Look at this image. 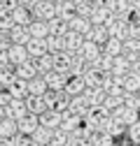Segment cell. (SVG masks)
<instances>
[{
    "label": "cell",
    "mask_w": 140,
    "mask_h": 146,
    "mask_svg": "<svg viewBox=\"0 0 140 146\" xmlns=\"http://www.w3.org/2000/svg\"><path fill=\"white\" fill-rule=\"evenodd\" d=\"M65 93L73 98V95H79L86 90V84H84V77H68V84H65Z\"/></svg>",
    "instance_id": "25"
},
{
    "label": "cell",
    "mask_w": 140,
    "mask_h": 146,
    "mask_svg": "<svg viewBox=\"0 0 140 146\" xmlns=\"http://www.w3.org/2000/svg\"><path fill=\"white\" fill-rule=\"evenodd\" d=\"M91 12H94V3H91V0H86V3H79V5H77V16H84V19H89Z\"/></svg>",
    "instance_id": "44"
},
{
    "label": "cell",
    "mask_w": 140,
    "mask_h": 146,
    "mask_svg": "<svg viewBox=\"0 0 140 146\" xmlns=\"http://www.w3.org/2000/svg\"><path fill=\"white\" fill-rule=\"evenodd\" d=\"M12 102V95L7 93V90H0V107H7Z\"/></svg>",
    "instance_id": "50"
},
{
    "label": "cell",
    "mask_w": 140,
    "mask_h": 146,
    "mask_svg": "<svg viewBox=\"0 0 140 146\" xmlns=\"http://www.w3.org/2000/svg\"><path fill=\"white\" fill-rule=\"evenodd\" d=\"M7 93H9L12 98H16V100L28 98V81H26V79H21V77H16V79L7 86Z\"/></svg>",
    "instance_id": "17"
},
{
    "label": "cell",
    "mask_w": 140,
    "mask_h": 146,
    "mask_svg": "<svg viewBox=\"0 0 140 146\" xmlns=\"http://www.w3.org/2000/svg\"><path fill=\"white\" fill-rule=\"evenodd\" d=\"M84 42H86L84 35H79V33H75V30H70V33L65 35V51L70 53V56H79Z\"/></svg>",
    "instance_id": "5"
},
{
    "label": "cell",
    "mask_w": 140,
    "mask_h": 146,
    "mask_svg": "<svg viewBox=\"0 0 140 146\" xmlns=\"http://www.w3.org/2000/svg\"><path fill=\"white\" fill-rule=\"evenodd\" d=\"M28 30H30V37H40V40H47L51 30H49V21H42V19H33L28 23Z\"/></svg>",
    "instance_id": "14"
},
{
    "label": "cell",
    "mask_w": 140,
    "mask_h": 146,
    "mask_svg": "<svg viewBox=\"0 0 140 146\" xmlns=\"http://www.w3.org/2000/svg\"><path fill=\"white\" fill-rule=\"evenodd\" d=\"M84 95H86V100H89L91 107H98V104L105 102V98H108V90H105L103 86H98V88H86Z\"/></svg>",
    "instance_id": "22"
},
{
    "label": "cell",
    "mask_w": 140,
    "mask_h": 146,
    "mask_svg": "<svg viewBox=\"0 0 140 146\" xmlns=\"http://www.w3.org/2000/svg\"><path fill=\"white\" fill-rule=\"evenodd\" d=\"M68 146H91V144H89V141H84V139H73V137H70Z\"/></svg>",
    "instance_id": "52"
},
{
    "label": "cell",
    "mask_w": 140,
    "mask_h": 146,
    "mask_svg": "<svg viewBox=\"0 0 140 146\" xmlns=\"http://www.w3.org/2000/svg\"><path fill=\"white\" fill-rule=\"evenodd\" d=\"M47 46H49V53L65 51V37H59V35H49V37H47Z\"/></svg>",
    "instance_id": "41"
},
{
    "label": "cell",
    "mask_w": 140,
    "mask_h": 146,
    "mask_svg": "<svg viewBox=\"0 0 140 146\" xmlns=\"http://www.w3.org/2000/svg\"><path fill=\"white\" fill-rule=\"evenodd\" d=\"M5 118V107H0V121Z\"/></svg>",
    "instance_id": "56"
},
{
    "label": "cell",
    "mask_w": 140,
    "mask_h": 146,
    "mask_svg": "<svg viewBox=\"0 0 140 146\" xmlns=\"http://www.w3.org/2000/svg\"><path fill=\"white\" fill-rule=\"evenodd\" d=\"M129 139L133 141V144H140V121H135L133 125H129Z\"/></svg>",
    "instance_id": "47"
},
{
    "label": "cell",
    "mask_w": 140,
    "mask_h": 146,
    "mask_svg": "<svg viewBox=\"0 0 140 146\" xmlns=\"http://www.w3.org/2000/svg\"><path fill=\"white\" fill-rule=\"evenodd\" d=\"M70 30H75L79 35H86L91 30V21L89 19H84V16H75L73 21H70Z\"/></svg>",
    "instance_id": "35"
},
{
    "label": "cell",
    "mask_w": 140,
    "mask_h": 146,
    "mask_svg": "<svg viewBox=\"0 0 140 146\" xmlns=\"http://www.w3.org/2000/svg\"><path fill=\"white\" fill-rule=\"evenodd\" d=\"M30 58H40V56H47L49 53V46H47V40H40V37H30L28 44H26Z\"/></svg>",
    "instance_id": "15"
},
{
    "label": "cell",
    "mask_w": 140,
    "mask_h": 146,
    "mask_svg": "<svg viewBox=\"0 0 140 146\" xmlns=\"http://www.w3.org/2000/svg\"><path fill=\"white\" fill-rule=\"evenodd\" d=\"M68 77L70 74H63V72H56V70H51L44 74V81L49 86V90H63L65 84H68Z\"/></svg>",
    "instance_id": "10"
},
{
    "label": "cell",
    "mask_w": 140,
    "mask_h": 146,
    "mask_svg": "<svg viewBox=\"0 0 140 146\" xmlns=\"http://www.w3.org/2000/svg\"><path fill=\"white\" fill-rule=\"evenodd\" d=\"M131 23L129 21H119V19H114V21H110L108 23V33H110V37H117V40H129L131 37V28H129Z\"/></svg>",
    "instance_id": "4"
},
{
    "label": "cell",
    "mask_w": 140,
    "mask_h": 146,
    "mask_svg": "<svg viewBox=\"0 0 140 146\" xmlns=\"http://www.w3.org/2000/svg\"><path fill=\"white\" fill-rule=\"evenodd\" d=\"M54 56V70L56 72H63V74H70V63H73V56L68 51H56L51 53Z\"/></svg>",
    "instance_id": "19"
},
{
    "label": "cell",
    "mask_w": 140,
    "mask_h": 146,
    "mask_svg": "<svg viewBox=\"0 0 140 146\" xmlns=\"http://www.w3.org/2000/svg\"><path fill=\"white\" fill-rule=\"evenodd\" d=\"M33 65H35V70H38V74H47V72H51L54 70V56L51 53H47V56H40V58H33Z\"/></svg>",
    "instance_id": "27"
},
{
    "label": "cell",
    "mask_w": 140,
    "mask_h": 146,
    "mask_svg": "<svg viewBox=\"0 0 140 146\" xmlns=\"http://www.w3.org/2000/svg\"><path fill=\"white\" fill-rule=\"evenodd\" d=\"M19 135V127H16L14 118H3L0 121V137H16Z\"/></svg>",
    "instance_id": "34"
},
{
    "label": "cell",
    "mask_w": 140,
    "mask_h": 146,
    "mask_svg": "<svg viewBox=\"0 0 140 146\" xmlns=\"http://www.w3.org/2000/svg\"><path fill=\"white\" fill-rule=\"evenodd\" d=\"M112 146H114V144H112Z\"/></svg>",
    "instance_id": "59"
},
{
    "label": "cell",
    "mask_w": 140,
    "mask_h": 146,
    "mask_svg": "<svg viewBox=\"0 0 140 146\" xmlns=\"http://www.w3.org/2000/svg\"><path fill=\"white\" fill-rule=\"evenodd\" d=\"M14 144H16V146H38L35 139H33V135H21V132L14 137Z\"/></svg>",
    "instance_id": "46"
},
{
    "label": "cell",
    "mask_w": 140,
    "mask_h": 146,
    "mask_svg": "<svg viewBox=\"0 0 140 146\" xmlns=\"http://www.w3.org/2000/svg\"><path fill=\"white\" fill-rule=\"evenodd\" d=\"M33 16L35 19H42V21H51L56 16V5L54 3H47V0H42L40 5L33 7Z\"/></svg>",
    "instance_id": "11"
},
{
    "label": "cell",
    "mask_w": 140,
    "mask_h": 146,
    "mask_svg": "<svg viewBox=\"0 0 140 146\" xmlns=\"http://www.w3.org/2000/svg\"><path fill=\"white\" fill-rule=\"evenodd\" d=\"M19 5H21V0H0V7L7 9V12H14Z\"/></svg>",
    "instance_id": "49"
},
{
    "label": "cell",
    "mask_w": 140,
    "mask_h": 146,
    "mask_svg": "<svg viewBox=\"0 0 140 146\" xmlns=\"http://www.w3.org/2000/svg\"><path fill=\"white\" fill-rule=\"evenodd\" d=\"M56 16L70 23L77 16V5L73 3V0H59V3H56Z\"/></svg>",
    "instance_id": "7"
},
{
    "label": "cell",
    "mask_w": 140,
    "mask_h": 146,
    "mask_svg": "<svg viewBox=\"0 0 140 146\" xmlns=\"http://www.w3.org/2000/svg\"><path fill=\"white\" fill-rule=\"evenodd\" d=\"M131 60L124 56V53H121V56H114L112 58V72L110 74H114V77H126L129 72H131Z\"/></svg>",
    "instance_id": "16"
},
{
    "label": "cell",
    "mask_w": 140,
    "mask_h": 146,
    "mask_svg": "<svg viewBox=\"0 0 140 146\" xmlns=\"http://www.w3.org/2000/svg\"><path fill=\"white\" fill-rule=\"evenodd\" d=\"M82 116H75V114H63V123H61V130H65L68 135H73V130L79 125Z\"/></svg>",
    "instance_id": "38"
},
{
    "label": "cell",
    "mask_w": 140,
    "mask_h": 146,
    "mask_svg": "<svg viewBox=\"0 0 140 146\" xmlns=\"http://www.w3.org/2000/svg\"><path fill=\"white\" fill-rule=\"evenodd\" d=\"M47 90H49V86L42 74H35L33 79H28V95H44Z\"/></svg>",
    "instance_id": "21"
},
{
    "label": "cell",
    "mask_w": 140,
    "mask_h": 146,
    "mask_svg": "<svg viewBox=\"0 0 140 146\" xmlns=\"http://www.w3.org/2000/svg\"><path fill=\"white\" fill-rule=\"evenodd\" d=\"M61 123H63V114L54 111V109H47L44 114H40V125H42V127L56 130V127H61Z\"/></svg>",
    "instance_id": "12"
},
{
    "label": "cell",
    "mask_w": 140,
    "mask_h": 146,
    "mask_svg": "<svg viewBox=\"0 0 140 146\" xmlns=\"http://www.w3.org/2000/svg\"><path fill=\"white\" fill-rule=\"evenodd\" d=\"M28 114V107H26V98L24 100H16L12 98V102L5 107V118H14V121H19Z\"/></svg>",
    "instance_id": "3"
},
{
    "label": "cell",
    "mask_w": 140,
    "mask_h": 146,
    "mask_svg": "<svg viewBox=\"0 0 140 146\" xmlns=\"http://www.w3.org/2000/svg\"><path fill=\"white\" fill-rule=\"evenodd\" d=\"M131 5H133V9H135V14H140V0H131Z\"/></svg>",
    "instance_id": "55"
},
{
    "label": "cell",
    "mask_w": 140,
    "mask_h": 146,
    "mask_svg": "<svg viewBox=\"0 0 140 146\" xmlns=\"http://www.w3.org/2000/svg\"><path fill=\"white\" fill-rule=\"evenodd\" d=\"M12 14H14V23H16V26H28V23L35 19V16H33V9L26 7V5H19Z\"/></svg>",
    "instance_id": "23"
},
{
    "label": "cell",
    "mask_w": 140,
    "mask_h": 146,
    "mask_svg": "<svg viewBox=\"0 0 140 146\" xmlns=\"http://www.w3.org/2000/svg\"><path fill=\"white\" fill-rule=\"evenodd\" d=\"M124 56H126L131 63L140 60V40H133V37H129V40L124 42Z\"/></svg>",
    "instance_id": "28"
},
{
    "label": "cell",
    "mask_w": 140,
    "mask_h": 146,
    "mask_svg": "<svg viewBox=\"0 0 140 146\" xmlns=\"http://www.w3.org/2000/svg\"><path fill=\"white\" fill-rule=\"evenodd\" d=\"M124 104L133 107V109H140V90H138V93H126L124 95Z\"/></svg>",
    "instance_id": "45"
},
{
    "label": "cell",
    "mask_w": 140,
    "mask_h": 146,
    "mask_svg": "<svg viewBox=\"0 0 140 146\" xmlns=\"http://www.w3.org/2000/svg\"><path fill=\"white\" fill-rule=\"evenodd\" d=\"M49 30H51V35L65 37V35L70 33V23H68V21H63V19H59V16H54V19L49 21Z\"/></svg>",
    "instance_id": "31"
},
{
    "label": "cell",
    "mask_w": 140,
    "mask_h": 146,
    "mask_svg": "<svg viewBox=\"0 0 140 146\" xmlns=\"http://www.w3.org/2000/svg\"><path fill=\"white\" fill-rule=\"evenodd\" d=\"M16 127H19V132H21V135H33V132L40 127V116H35V114H26L24 118L16 121Z\"/></svg>",
    "instance_id": "9"
},
{
    "label": "cell",
    "mask_w": 140,
    "mask_h": 146,
    "mask_svg": "<svg viewBox=\"0 0 140 146\" xmlns=\"http://www.w3.org/2000/svg\"><path fill=\"white\" fill-rule=\"evenodd\" d=\"M112 139L114 137H110L105 130H94L91 137H89V144L91 146H112Z\"/></svg>",
    "instance_id": "32"
},
{
    "label": "cell",
    "mask_w": 140,
    "mask_h": 146,
    "mask_svg": "<svg viewBox=\"0 0 140 146\" xmlns=\"http://www.w3.org/2000/svg\"><path fill=\"white\" fill-rule=\"evenodd\" d=\"M44 102L49 109H54L59 114H68V107H70V95L65 90H47L44 93Z\"/></svg>",
    "instance_id": "1"
},
{
    "label": "cell",
    "mask_w": 140,
    "mask_h": 146,
    "mask_svg": "<svg viewBox=\"0 0 140 146\" xmlns=\"http://www.w3.org/2000/svg\"><path fill=\"white\" fill-rule=\"evenodd\" d=\"M68 141H70V135H68L65 130H61V127H56V130L51 132L49 146H68Z\"/></svg>",
    "instance_id": "40"
},
{
    "label": "cell",
    "mask_w": 140,
    "mask_h": 146,
    "mask_svg": "<svg viewBox=\"0 0 140 146\" xmlns=\"http://www.w3.org/2000/svg\"><path fill=\"white\" fill-rule=\"evenodd\" d=\"M112 114L117 118H121L126 125H133L135 121H140V109H133V107H126V104H121L119 109H114Z\"/></svg>",
    "instance_id": "13"
},
{
    "label": "cell",
    "mask_w": 140,
    "mask_h": 146,
    "mask_svg": "<svg viewBox=\"0 0 140 146\" xmlns=\"http://www.w3.org/2000/svg\"><path fill=\"white\" fill-rule=\"evenodd\" d=\"M84 40H91V42H96V44H105L110 40V33H108V26H91V30L84 35Z\"/></svg>",
    "instance_id": "20"
},
{
    "label": "cell",
    "mask_w": 140,
    "mask_h": 146,
    "mask_svg": "<svg viewBox=\"0 0 140 146\" xmlns=\"http://www.w3.org/2000/svg\"><path fill=\"white\" fill-rule=\"evenodd\" d=\"M51 132L54 130H49V127H38V130L33 132V139H35V144L38 146H49V141H51Z\"/></svg>",
    "instance_id": "36"
},
{
    "label": "cell",
    "mask_w": 140,
    "mask_h": 146,
    "mask_svg": "<svg viewBox=\"0 0 140 146\" xmlns=\"http://www.w3.org/2000/svg\"><path fill=\"white\" fill-rule=\"evenodd\" d=\"M103 53L105 56H121L124 53V40H117V37H110L108 42L103 44Z\"/></svg>",
    "instance_id": "26"
},
{
    "label": "cell",
    "mask_w": 140,
    "mask_h": 146,
    "mask_svg": "<svg viewBox=\"0 0 140 146\" xmlns=\"http://www.w3.org/2000/svg\"><path fill=\"white\" fill-rule=\"evenodd\" d=\"M9 40H12V44H28V40H30L28 26H14L9 30Z\"/></svg>",
    "instance_id": "24"
},
{
    "label": "cell",
    "mask_w": 140,
    "mask_h": 146,
    "mask_svg": "<svg viewBox=\"0 0 140 146\" xmlns=\"http://www.w3.org/2000/svg\"><path fill=\"white\" fill-rule=\"evenodd\" d=\"M7 56H9V63H12L14 67L21 65V63H26V60H30V53H28L26 44H12V46L7 49Z\"/></svg>",
    "instance_id": "8"
},
{
    "label": "cell",
    "mask_w": 140,
    "mask_h": 146,
    "mask_svg": "<svg viewBox=\"0 0 140 146\" xmlns=\"http://www.w3.org/2000/svg\"><path fill=\"white\" fill-rule=\"evenodd\" d=\"M26 107H28V114H35V116H40L47 111V102H44V95H28L26 98Z\"/></svg>",
    "instance_id": "18"
},
{
    "label": "cell",
    "mask_w": 140,
    "mask_h": 146,
    "mask_svg": "<svg viewBox=\"0 0 140 146\" xmlns=\"http://www.w3.org/2000/svg\"><path fill=\"white\" fill-rule=\"evenodd\" d=\"M0 146H16L14 137H0Z\"/></svg>",
    "instance_id": "53"
},
{
    "label": "cell",
    "mask_w": 140,
    "mask_h": 146,
    "mask_svg": "<svg viewBox=\"0 0 140 146\" xmlns=\"http://www.w3.org/2000/svg\"><path fill=\"white\" fill-rule=\"evenodd\" d=\"M121 104H124V95H108L103 102V107L108 109V111H114V109H119Z\"/></svg>",
    "instance_id": "43"
},
{
    "label": "cell",
    "mask_w": 140,
    "mask_h": 146,
    "mask_svg": "<svg viewBox=\"0 0 140 146\" xmlns=\"http://www.w3.org/2000/svg\"><path fill=\"white\" fill-rule=\"evenodd\" d=\"M103 79H105V74L103 72H98V70H86L84 72V84H86V88H98V86H103Z\"/></svg>",
    "instance_id": "30"
},
{
    "label": "cell",
    "mask_w": 140,
    "mask_h": 146,
    "mask_svg": "<svg viewBox=\"0 0 140 146\" xmlns=\"http://www.w3.org/2000/svg\"><path fill=\"white\" fill-rule=\"evenodd\" d=\"M16 23H14V14L7 12V9H0V30H12Z\"/></svg>",
    "instance_id": "42"
},
{
    "label": "cell",
    "mask_w": 140,
    "mask_h": 146,
    "mask_svg": "<svg viewBox=\"0 0 140 146\" xmlns=\"http://www.w3.org/2000/svg\"><path fill=\"white\" fill-rule=\"evenodd\" d=\"M100 53H103V46H100V44H96V42H91V40H86V42H84V46H82V56L89 60V63L96 60Z\"/></svg>",
    "instance_id": "29"
},
{
    "label": "cell",
    "mask_w": 140,
    "mask_h": 146,
    "mask_svg": "<svg viewBox=\"0 0 140 146\" xmlns=\"http://www.w3.org/2000/svg\"><path fill=\"white\" fill-rule=\"evenodd\" d=\"M124 88H126V93H138L140 90V74L129 72V74L124 77Z\"/></svg>",
    "instance_id": "37"
},
{
    "label": "cell",
    "mask_w": 140,
    "mask_h": 146,
    "mask_svg": "<svg viewBox=\"0 0 140 146\" xmlns=\"http://www.w3.org/2000/svg\"><path fill=\"white\" fill-rule=\"evenodd\" d=\"M12 63H9V56H7V51H0V70L3 67H9Z\"/></svg>",
    "instance_id": "51"
},
{
    "label": "cell",
    "mask_w": 140,
    "mask_h": 146,
    "mask_svg": "<svg viewBox=\"0 0 140 146\" xmlns=\"http://www.w3.org/2000/svg\"><path fill=\"white\" fill-rule=\"evenodd\" d=\"M14 70H16V77H21V79H26V81L38 74V70H35V65H33V58L26 60V63H21V65H16Z\"/></svg>",
    "instance_id": "33"
},
{
    "label": "cell",
    "mask_w": 140,
    "mask_h": 146,
    "mask_svg": "<svg viewBox=\"0 0 140 146\" xmlns=\"http://www.w3.org/2000/svg\"><path fill=\"white\" fill-rule=\"evenodd\" d=\"M14 79H16V70H14V65L0 70V88H5V90H7V86H9Z\"/></svg>",
    "instance_id": "39"
},
{
    "label": "cell",
    "mask_w": 140,
    "mask_h": 146,
    "mask_svg": "<svg viewBox=\"0 0 140 146\" xmlns=\"http://www.w3.org/2000/svg\"><path fill=\"white\" fill-rule=\"evenodd\" d=\"M40 3H42V0H21V5H26V7H30V9H33L35 5H40Z\"/></svg>",
    "instance_id": "54"
},
{
    "label": "cell",
    "mask_w": 140,
    "mask_h": 146,
    "mask_svg": "<svg viewBox=\"0 0 140 146\" xmlns=\"http://www.w3.org/2000/svg\"><path fill=\"white\" fill-rule=\"evenodd\" d=\"M100 130H105L110 137H121V135L129 130V125L121 121V118H117L114 114H110V116H108V121L103 123V127H100Z\"/></svg>",
    "instance_id": "2"
},
{
    "label": "cell",
    "mask_w": 140,
    "mask_h": 146,
    "mask_svg": "<svg viewBox=\"0 0 140 146\" xmlns=\"http://www.w3.org/2000/svg\"><path fill=\"white\" fill-rule=\"evenodd\" d=\"M73 3H75V5H79V3H86V0H73Z\"/></svg>",
    "instance_id": "57"
},
{
    "label": "cell",
    "mask_w": 140,
    "mask_h": 146,
    "mask_svg": "<svg viewBox=\"0 0 140 146\" xmlns=\"http://www.w3.org/2000/svg\"><path fill=\"white\" fill-rule=\"evenodd\" d=\"M12 46V40H9V30H0V51H7Z\"/></svg>",
    "instance_id": "48"
},
{
    "label": "cell",
    "mask_w": 140,
    "mask_h": 146,
    "mask_svg": "<svg viewBox=\"0 0 140 146\" xmlns=\"http://www.w3.org/2000/svg\"><path fill=\"white\" fill-rule=\"evenodd\" d=\"M0 9H3V7H0Z\"/></svg>",
    "instance_id": "58"
},
{
    "label": "cell",
    "mask_w": 140,
    "mask_h": 146,
    "mask_svg": "<svg viewBox=\"0 0 140 146\" xmlns=\"http://www.w3.org/2000/svg\"><path fill=\"white\" fill-rule=\"evenodd\" d=\"M89 100H86V95L84 93H79V95H73L70 98V107H68V114H75V116H86V111H89Z\"/></svg>",
    "instance_id": "6"
}]
</instances>
